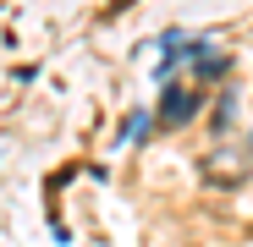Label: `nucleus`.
<instances>
[{
	"label": "nucleus",
	"instance_id": "nucleus-1",
	"mask_svg": "<svg viewBox=\"0 0 253 247\" xmlns=\"http://www.w3.org/2000/svg\"><path fill=\"white\" fill-rule=\"evenodd\" d=\"M198 105H204V94L198 88H187V94H171V99H165V121H187V115H198Z\"/></svg>",
	"mask_w": 253,
	"mask_h": 247
},
{
	"label": "nucleus",
	"instance_id": "nucleus-2",
	"mask_svg": "<svg viewBox=\"0 0 253 247\" xmlns=\"http://www.w3.org/2000/svg\"><path fill=\"white\" fill-rule=\"evenodd\" d=\"M149 127H154V115H149V110H138L132 121H126V138H149Z\"/></svg>",
	"mask_w": 253,
	"mask_h": 247
}]
</instances>
